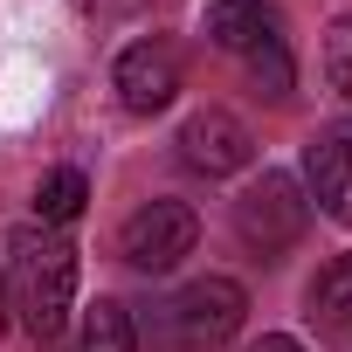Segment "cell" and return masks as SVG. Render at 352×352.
I'll return each mask as SVG.
<instances>
[{"instance_id":"obj_7","label":"cell","mask_w":352,"mask_h":352,"mask_svg":"<svg viewBox=\"0 0 352 352\" xmlns=\"http://www.w3.org/2000/svg\"><path fill=\"white\" fill-rule=\"evenodd\" d=\"M304 201H311L324 221L352 228V159H345L338 131H324V138L304 145Z\"/></svg>"},{"instance_id":"obj_6","label":"cell","mask_w":352,"mask_h":352,"mask_svg":"<svg viewBox=\"0 0 352 352\" xmlns=\"http://www.w3.org/2000/svg\"><path fill=\"white\" fill-rule=\"evenodd\" d=\"M111 90H118V104H124L131 118H152V111H166L173 97H180V49H173L166 35H145V42H131V49L111 63Z\"/></svg>"},{"instance_id":"obj_15","label":"cell","mask_w":352,"mask_h":352,"mask_svg":"<svg viewBox=\"0 0 352 352\" xmlns=\"http://www.w3.org/2000/svg\"><path fill=\"white\" fill-rule=\"evenodd\" d=\"M124 0H76V14H118Z\"/></svg>"},{"instance_id":"obj_3","label":"cell","mask_w":352,"mask_h":352,"mask_svg":"<svg viewBox=\"0 0 352 352\" xmlns=\"http://www.w3.org/2000/svg\"><path fill=\"white\" fill-rule=\"evenodd\" d=\"M304 228H311V201H304V180H297V173L263 166L256 180L235 194V235H242L256 256H283V249H297Z\"/></svg>"},{"instance_id":"obj_17","label":"cell","mask_w":352,"mask_h":352,"mask_svg":"<svg viewBox=\"0 0 352 352\" xmlns=\"http://www.w3.org/2000/svg\"><path fill=\"white\" fill-rule=\"evenodd\" d=\"M338 145H345V159H352V124H345V131H338Z\"/></svg>"},{"instance_id":"obj_16","label":"cell","mask_w":352,"mask_h":352,"mask_svg":"<svg viewBox=\"0 0 352 352\" xmlns=\"http://www.w3.org/2000/svg\"><path fill=\"white\" fill-rule=\"evenodd\" d=\"M0 331H8V276H0Z\"/></svg>"},{"instance_id":"obj_14","label":"cell","mask_w":352,"mask_h":352,"mask_svg":"<svg viewBox=\"0 0 352 352\" xmlns=\"http://www.w3.org/2000/svg\"><path fill=\"white\" fill-rule=\"evenodd\" d=\"M249 352H304V345H297V338H290V331H263V338H256V345H249Z\"/></svg>"},{"instance_id":"obj_1","label":"cell","mask_w":352,"mask_h":352,"mask_svg":"<svg viewBox=\"0 0 352 352\" xmlns=\"http://www.w3.org/2000/svg\"><path fill=\"white\" fill-rule=\"evenodd\" d=\"M0 276H8V311L21 318V331L35 345L63 338V324L76 311V249H69L63 228L21 221L8 235V263H0Z\"/></svg>"},{"instance_id":"obj_2","label":"cell","mask_w":352,"mask_h":352,"mask_svg":"<svg viewBox=\"0 0 352 352\" xmlns=\"http://www.w3.org/2000/svg\"><path fill=\"white\" fill-rule=\"evenodd\" d=\"M242 318H249V290L235 276H194L159 304V331L173 352H214L242 331Z\"/></svg>"},{"instance_id":"obj_4","label":"cell","mask_w":352,"mask_h":352,"mask_svg":"<svg viewBox=\"0 0 352 352\" xmlns=\"http://www.w3.org/2000/svg\"><path fill=\"white\" fill-rule=\"evenodd\" d=\"M201 242V214L187 201H145L124 228H118V256L138 270V276H166V270H180Z\"/></svg>"},{"instance_id":"obj_10","label":"cell","mask_w":352,"mask_h":352,"mask_svg":"<svg viewBox=\"0 0 352 352\" xmlns=\"http://www.w3.org/2000/svg\"><path fill=\"white\" fill-rule=\"evenodd\" d=\"M76 352H138V324L118 297H97L76 324Z\"/></svg>"},{"instance_id":"obj_12","label":"cell","mask_w":352,"mask_h":352,"mask_svg":"<svg viewBox=\"0 0 352 352\" xmlns=\"http://www.w3.org/2000/svg\"><path fill=\"white\" fill-rule=\"evenodd\" d=\"M324 83L338 90V104H352V14L324 28Z\"/></svg>"},{"instance_id":"obj_8","label":"cell","mask_w":352,"mask_h":352,"mask_svg":"<svg viewBox=\"0 0 352 352\" xmlns=\"http://www.w3.org/2000/svg\"><path fill=\"white\" fill-rule=\"evenodd\" d=\"M201 28H208V42H214V49L249 56V49L276 42V8H270V0H208Z\"/></svg>"},{"instance_id":"obj_13","label":"cell","mask_w":352,"mask_h":352,"mask_svg":"<svg viewBox=\"0 0 352 352\" xmlns=\"http://www.w3.org/2000/svg\"><path fill=\"white\" fill-rule=\"evenodd\" d=\"M249 69H256L263 97H290V49H283V35L263 42V49H249Z\"/></svg>"},{"instance_id":"obj_11","label":"cell","mask_w":352,"mask_h":352,"mask_svg":"<svg viewBox=\"0 0 352 352\" xmlns=\"http://www.w3.org/2000/svg\"><path fill=\"white\" fill-rule=\"evenodd\" d=\"M83 201H90V180H83L76 166H56L49 180L35 187V221H42V228H69V221L83 214Z\"/></svg>"},{"instance_id":"obj_5","label":"cell","mask_w":352,"mask_h":352,"mask_svg":"<svg viewBox=\"0 0 352 352\" xmlns=\"http://www.w3.org/2000/svg\"><path fill=\"white\" fill-rule=\"evenodd\" d=\"M173 145H180V166L201 173V180H235V173H249V159H256V131L235 111H194Z\"/></svg>"},{"instance_id":"obj_9","label":"cell","mask_w":352,"mask_h":352,"mask_svg":"<svg viewBox=\"0 0 352 352\" xmlns=\"http://www.w3.org/2000/svg\"><path fill=\"white\" fill-rule=\"evenodd\" d=\"M304 311H311V324H318V331L352 338V256H338V263H324V270H318V283L304 290Z\"/></svg>"}]
</instances>
